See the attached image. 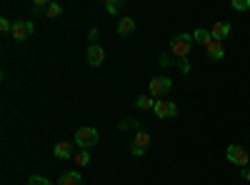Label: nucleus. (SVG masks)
I'll list each match as a JSON object with an SVG mask.
<instances>
[{"mask_svg":"<svg viewBox=\"0 0 250 185\" xmlns=\"http://www.w3.org/2000/svg\"><path fill=\"white\" fill-rule=\"evenodd\" d=\"M193 45H195L193 35H190V33H180V35H175V38L170 40V55H173V58L185 60L188 55H190Z\"/></svg>","mask_w":250,"mask_h":185,"instance_id":"f257e3e1","label":"nucleus"},{"mask_svg":"<svg viewBox=\"0 0 250 185\" xmlns=\"http://www.w3.org/2000/svg\"><path fill=\"white\" fill-rule=\"evenodd\" d=\"M98 140H100V133L95 128H78L75 130V145H80L83 150H88L93 145H98Z\"/></svg>","mask_w":250,"mask_h":185,"instance_id":"f03ea898","label":"nucleus"},{"mask_svg":"<svg viewBox=\"0 0 250 185\" xmlns=\"http://www.w3.org/2000/svg\"><path fill=\"white\" fill-rule=\"evenodd\" d=\"M173 90V80L170 78H165V75H158L150 80V95L153 98H163V95H168Z\"/></svg>","mask_w":250,"mask_h":185,"instance_id":"7ed1b4c3","label":"nucleus"},{"mask_svg":"<svg viewBox=\"0 0 250 185\" xmlns=\"http://www.w3.org/2000/svg\"><path fill=\"white\" fill-rule=\"evenodd\" d=\"M148 148H150V135L145 133V130H138L133 135V140H130V153L133 155H145V153H148Z\"/></svg>","mask_w":250,"mask_h":185,"instance_id":"20e7f679","label":"nucleus"},{"mask_svg":"<svg viewBox=\"0 0 250 185\" xmlns=\"http://www.w3.org/2000/svg\"><path fill=\"white\" fill-rule=\"evenodd\" d=\"M35 33V23L33 20H15L13 23V40H28Z\"/></svg>","mask_w":250,"mask_h":185,"instance_id":"39448f33","label":"nucleus"},{"mask_svg":"<svg viewBox=\"0 0 250 185\" xmlns=\"http://www.w3.org/2000/svg\"><path fill=\"white\" fill-rule=\"evenodd\" d=\"M228 160L233 163V165H238V168H248V160H250V155H248V150L243 148V145H228Z\"/></svg>","mask_w":250,"mask_h":185,"instance_id":"423d86ee","label":"nucleus"},{"mask_svg":"<svg viewBox=\"0 0 250 185\" xmlns=\"http://www.w3.org/2000/svg\"><path fill=\"white\" fill-rule=\"evenodd\" d=\"M155 115L160 118V120H170V118H175L178 115V105L173 100H155Z\"/></svg>","mask_w":250,"mask_h":185,"instance_id":"0eeeda50","label":"nucleus"},{"mask_svg":"<svg viewBox=\"0 0 250 185\" xmlns=\"http://www.w3.org/2000/svg\"><path fill=\"white\" fill-rule=\"evenodd\" d=\"M85 58H88V65H90V68H100L103 63H105V50H103L98 43H95V45L90 43V45H88Z\"/></svg>","mask_w":250,"mask_h":185,"instance_id":"6e6552de","label":"nucleus"},{"mask_svg":"<svg viewBox=\"0 0 250 185\" xmlns=\"http://www.w3.org/2000/svg\"><path fill=\"white\" fill-rule=\"evenodd\" d=\"M53 155H55V158H60V160H70V158H75L73 143H70V140H60V143H55Z\"/></svg>","mask_w":250,"mask_h":185,"instance_id":"1a4fd4ad","label":"nucleus"},{"mask_svg":"<svg viewBox=\"0 0 250 185\" xmlns=\"http://www.w3.org/2000/svg\"><path fill=\"white\" fill-rule=\"evenodd\" d=\"M205 55H208V60H213V63L223 60V55H225V48H223V43H220V40H210V43L205 45Z\"/></svg>","mask_w":250,"mask_h":185,"instance_id":"9d476101","label":"nucleus"},{"mask_svg":"<svg viewBox=\"0 0 250 185\" xmlns=\"http://www.w3.org/2000/svg\"><path fill=\"white\" fill-rule=\"evenodd\" d=\"M210 35H213V40H220V43H223V40L230 35V25H228L225 20H215L213 28H210Z\"/></svg>","mask_w":250,"mask_h":185,"instance_id":"9b49d317","label":"nucleus"},{"mask_svg":"<svg viewBox=\"0 0 250 185\" xmlns=\"http://www.w3.org/2000/svg\"><path fill=\"white\" fill-rule=\"evenodd\" d=\"M133 33H135V18H120L118 20V35L128 38Z\"/></svg>","mask_w":250,"mask_h":185,"instance_id":"f8f14e48","label":"nucleus"},{"mask_svg":"<svg viewBox=\"0 0 250 185\" xmlns=\"http://www.w3.org/2000/svg\"><path fill=\"white\" fill-rule=\"evenodd\" d=\"M58 185H83V178H80L78 170H70V173H62L60 175Z\"/></svg>","mask_w":250,"mask_h":185,"instance_id":"ddd939ff","label":"nucleus"},{"mask_svg":"<svg viewBox=\"0 0 250 185\" xmlns=\"http://www.w3.org/2000/svg\"><path fill=\"white\" fill-rule=\"evenodd\" d=\"M193 40H195L198 45H203V48H205V45L213 40V35H210V30H205V28H195V33H193Z\"/></svg>","mask_w":250,"mask_h":185,"instance_id":"4468645a","label":"nucleus"},{"mask_svg":"<svg viewBox=\"0 0 250 185\" xmlns=\"http://www.w3.org/2000/svg\"><path fill=\"white\" fill-rule=\"evenodd\" d=\"M135 108H138V110H153V108H155L153 95H138V98H135Z\"/></svg>","mask_w":250,"mask_h":185,"instance_id":"2eb2a0df","label":"nucleus"},{"mask_svg":"<svg viewBox=\"0 0 250 185\" xmlns=\"http://www.w3.org/2000/svg\"><path fill=\"white\" fill-rule=\"evenodd\" d=\"M120 130H140V120H135V118H125V120H120V125H118Z\"/></svg>","mask_w":250,"mask_h":185,"instance_id":"dca6fc26","label":"nucleus"},{"mask_svg":"<svg viewBox=\"0 0 250 185\" xmlns=\"http://www.w3.org/2000/svg\"><path fill=\"white\" fill-rule=\"evenodd\" d=\"M123 8H125V0H108V3H105V10L110 15H118Z\"/></svg>","mask_w":250,"mask_h":185,"instance_id":"f3484780","label":"nucleus"},{"mask_svg":"<svg viewBox=\"0 0 250 185\" xmlns=\"http://www.w3.org/2000/svg\"><path fill=\"white\" fill-rule=\"evenodd\" d=\"M45 15H48L50 20H55V18H60V15H62V8H60L58 3H50V5H48V10H45Z\"/></svg>","mask_w":250,"mask_h":185,"instance_id":"a211bd4d","label":"nucleus"},{"mask_svg":"<svg viewBox=\"0 0 250 185\" xmlns=\"http://www.w3.org/2000/svg\"><path fill=\"white\" fill-rule=\"evenodd\" d=\"M90 163V155H88V150H80L78 155H75V165H80V168H85Z\"/></svg>","mask_w":250,"mask_h":185,"instance_id":"6ab92c4d","label":"nucleus"},{"mask_svg":"<svg viewBox=\"0 0 250 185\" xmlns=\"http://www.w3.org/2000/svg\"><path fill=\"white\" fill-rule=\"evenodd\" d=\"M158 63H160L163 68H170V65H175V63H178V60H173V55H170V53H163V55L158 58Z\"/></svg>","mask_w":250,"mask_h":185,"instance_id":"aec40b11","label":"nucleus"},{"mask_svg":"<svg viewBox=\"0 0 250 185\" xmlns=\"http://www.w3.org/2000/svg\"><path fill=\"white\" fill-rule=\"evenodd\" d=\"M233 10H238V13H245V10H250V0H233Z\"/></svg>","mask_w":250,"mask_h":185,"instance_id":"412c9836","label":"nucleus"},{"mask_svg":"<svg viewBox=\"0 0 250 185\" xmlns=\"http://www.w3.org/2000/svg\"><path fill=\"white\" fill-rule=\"evenodd\" d=\"M28 185H53L48 178H43V175H33L30 180H28Z\"/></svg>","mask_w":250,"mask_h":185,"instance_id":"4be33fe9","label":"nucleus"},{"mask_svg":"<svg viewBox=\"0 0 250 185\" xmlns=\"http://www.w3.org/2000/svg\"><path fill=\"white\" fill-rule=\"evenodd\" d=\"M0 33H13V23L8 18H0Z\"/></svg>","mask_w":250,"mask_h":185,"instance_id":"5701e85b","label":"nucleus"},{"mask_svg":"<svg viewBox=\"0 0 250 185\" xmlns=\"http://www.w3.org/2000/svg\"><path fill=\"white\" fill-rule=\"evenodd\" d=\"M48 5H50L48 0H35V3H33V10H35V13H40V10L45 13V10H48Z\"/></svg>","mask_w":250,"mask_h":185,"instance_id":"b1692460","label":"nucleus"},{"mask_svg":"<svg viewBox=\"0 0 250 185\" xmlns=\"http://www.w3.org/2000/svg\"><path fill=\"white\" fill-rule=\"evenodd\" d=\"M183 73H190V63H188V60H178V63H175Z\"/></svg>","mask_w":250,"mask_h":185,"instance_id":"393cba45","label":"nucleus"},{"mask_svg":"<svg viewBox=\"0 0 250 185\" xmlns=\"http://www.w3.org/2000/svg\"><path fill=\"white\" fill-rule=\"evenodd\" d=\"M98 35H100V33H98V28H90V30H88V38L93 40V45H95V40H98Z\"/></svg>","mask_w":250,"mask_h":185,"instance_id":"a878e982","label":"nucleus"},{"mask_svg":"<svg viewBox=\"0 0 250 185\" xmlns=\"http://www.w3.org/2000/svg\"><path fill=\"white\" fill-rule=\"evenodd\" d=\"M243 178H245V180H250V165H248V168H243Z\"/></svg>","mask_w":250,"mask_h":185,"instance_id":"bb28decb","label":"nucleus"}]
</instances>
